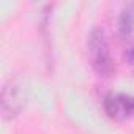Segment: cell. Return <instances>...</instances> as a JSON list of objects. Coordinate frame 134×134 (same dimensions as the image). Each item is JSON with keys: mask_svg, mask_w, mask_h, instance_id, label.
Masks as SVG:
<instances>
[{"mask_svg": "<svg viewBox=\"0 0 134 134\" xmlns=\"http://www.w3.org/2000/svg\"><path fill=\"white\" fill-rule=\"evenodd\" d=\"M118 32L123 38H129L134 32V11L131 8H125L118 19Z\"/></svg>", "mask_w": 134, "mask_h": 134, "instance_id": "4", "label": "cell"}, {"mask_svg": "<svg viewBox=\"0 0 134 134\" xmlns=\"http://www.w3.org/2000/svg\"><path fill=\"white\" fill-rule=\"evenodd\" d=\"M22 96L19 93V88L13 84H7L2 93V110L5 118L16 117L22 109Z\"/></svg>", "mask_w": 134, "mask_h": 134, "instance_id": "3", "label": "cell"}, {"mask_svg": "<svg viewBox=\"0 0 134 134\" xmlns=\"http://www.w3.org/2000/svg\"><path fill=\"white\" fill-rule=\"evenodd\" d=\"M87 54L92 70L103 79H109L115 73V62L110 54L109 43L103 30L95 29L87 40Z\"/></svg>", "mask_w": 134, "mask_h": 134, "instance_id": "1", "label": "cell"}, {"mask_svg": "<svg viewBox=\"0 0 134 134\" xmlns=\"http://www.w3.org/2000/svg\"><path fill=\"white\" fill-rule=\"evenodd\" d=\"M126 58H128V60H129V62L134 65V46H132V47H131V49L126 52Z\"/></svg>", "mask_w": 134, "mask_h": 134, "instance_id": "5", "label": "cell"}, {"mask_svg": "<svg viewBox=\"0 0 134 134\" xmlns=\"http://www.w3.org/2000/svg\"><path fill=\"white\" fill-rule=\"evenodd\" d=\"M106 114L112 120H126L134 117V96L125 93H109L103 101Z\"/></svg>", "mask_w": 134, "mask_h": 134, "instance_id": "2", "label": "cell"}]
</instances>
